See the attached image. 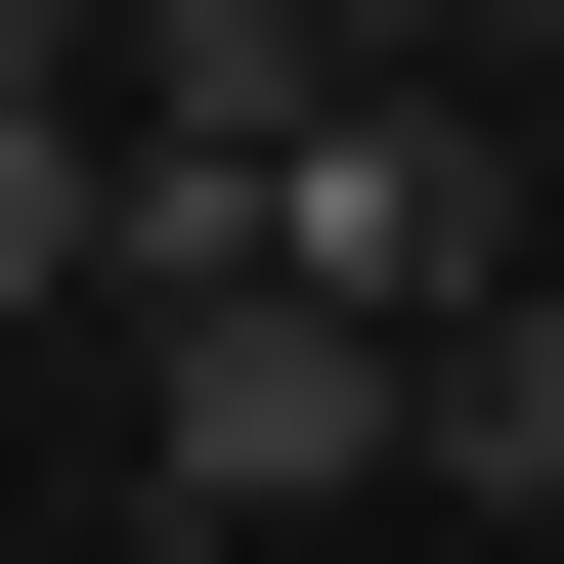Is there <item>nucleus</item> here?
Returning a JSON list of instances; mask_svg holds the SVG:
<instances>
[{
	"label": "nucleus",
	"instance_id": "20e7f679",
	"mask_svg": "<svg viewBox=\"0 0 564 564\" xmlns=\"http://www.w3.org/2000/svg\"><path fill=\"white\" fill-rule=\"evenodd\" d=\"M304 44H348V87H478V44H521V0H304Z\"/></svg>",
	"mask_w": 564,
	"mask_h": 564
},
{
	"label": "nucleus",
	"instance_id": "7ed1b4c3",
	"mask_svg": "<svg viewBox=\"0 0 564 564\" xmlns=\"http://www.w3.org/2000/svg\"><path fill=\"white\" fill-rule=\"evenodd\" d=\"M0 304H131V131H87V44H0Z\"/></svg>",
	"mask_w": 564,
	"mask_h": 564
},
{
	"label": "nucleus",
	"instance_id": "f257e3e1",
	"mask_svg": "<svg viewBox=\"0 0 564 564\" xmlns=\"http://www.w3.org/2000/svg\"><path fill=\"white\" fill-rule=\"evenodd\" d=\"M348 478H391V348H348V304H131V521L174 564L348 521Z\"/></svg>",
	"mask_w": 564,
	"mask_h": 564
},
{
	"label": "nucleus",
	"instance_id": "f03ea898",
	"mask_svg": "<svg viewBox=\"0 0 564 564\" xmlns=\"http://www.w3.org/2000/svg\"><path fill=\"white\" fill-rule=\"evenodd\" d=\"M217 304H348V348H434V304H521V261H478V87H348V131L261 174V261H217Z\"/></svg>",
	"mask_w": 564,
	"mask_h": 564
},
{
	"label": "nucleus",
	"instance_id": "39448f33",
	"mask_svg": "<svg viewBox=\"0 0 564 564\" xmlns=\"http://www.w3.org/2000/svg\"><path fill=\"white\" fill-rule=\"evenodd\" d=\"M478 87H521V131H564V0H521V44H478Z\"/></svg>",
	"mask_w": 564,
	"mask_h": 564
}]
</instances>
